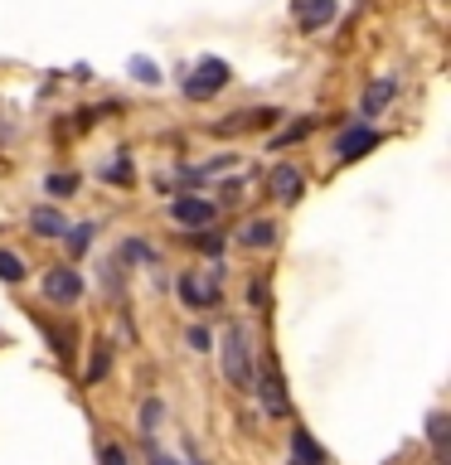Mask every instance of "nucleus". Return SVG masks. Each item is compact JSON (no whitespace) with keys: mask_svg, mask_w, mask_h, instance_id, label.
Here are the masks:
<instances>
[{"mask_svg":"<svg viewBox=\"0 0 451 465\" xmlns=\"http://www.w3.org/2000/svg\"><path fill=\"white\" fill-rule=\"evenodd\" d=\"M224 373L233 388L253 392L257 373H253V334H247V325H228V334H224Z\"/></svg>","mask_w":451,"mask_h":465,"instance_id":"nucleus-1","label":"nucleus"},{"mask_svg":"<svg viewBox=\"0 0 451 465\" xmlns=\"http://www.w3.org/2000/svg\"><path fill=\"white\" fill-rule=\"evenodd\" d=\"M218 291H224V257H218L209 272H199V276H180V301H189L195 311L218 305Z\"/></svg>","mask_w":451,"mask_h":465,"instance_id":"nucleus-2","label":"nucleus"},{"mask_svg":"<svg viewBox=\"0 0 451 465\" xmlns=\"http://www.w3.org/2000/svg\"><path fill=\"white\" fill-rule=\"evenodd\" d=\"M228 78H233V73H228L224 58H199V68L185 78V97L189 102H209L218 87H228Z\"/></svg>","mask_w":451,"mask_h":465,"instance_id":"nucleus-3","label":"nucleus"},{"mask_svg":"<svg viewBox=\"0 0 451 465\" xmlns=\"http://www.w3.org/2000/svg\"><path fill=\"white\" fill-rule=\"evenodd\" d=\"M83 296V276L73 272V267H54V272H44V301H54V305H73Z\"/></svg>","mask_w":451,"mask_h":465,"instance_id":"nucleus-4","label":"nucleus"},{"mask_svg":"<svg viewBox=\"0 0 451 465\" xmlns=\"http://www.w3.org/2000/svg\"><path fill=\"white\" fill-rule=\"evenodd\" d=\"M378 141H384V136H378L374 126H345L340 136H335V160H345V165H349V160L369 155Z\"/></svg>","mask_w":451,"mask_h":465,"instance_id":"nucleus-5","label":"nucleus"},{"mask_svg":"<svg viewBox=\"0 0 451 465\" xmlns=\"http://www.w3.org/2000/svg\"><path fill=\"white\" fill-rule=\"evenodd\" d=\"M276 107H243V112H233L228 122H214V136H243V131H257V126H272L276 122Z\"/></svg>","mask_w":451,"mask_h":465,"instance_id":"nucleus-6","label":"nucleus"},{"mask_svg":"<svg viewBox=\"0 0 451 465\" xmlns=\"http://www.w3.org/2000/svg\"><path fill=\"white\" fill-rule=\"evenodd\" d=\"M170 218L180 228H209L214 223V203L199 199V194H180V199L170 203Z\"/></svg>","mask_w":451,"mask_h":465,"instance_id":"nucleus-7","label":"nucleus"},{"mask_svg":"<svg viewBox=\"0 0 451 465\" xmlns=\"http://www.w3.org/2000/svg\"><path fill=\"white\" fill-rule=\"evenodd\" d=\"M253 392L262 398V407H267V417H286V392H282V373H276V363L267 359V369H262V378H253Z\"/></svg>","mask_w":451,"mask_h":465,"instance_id":"nucleus-8","label":"nucleus"},{"mask_svg":"<svg viewBox=\"0 0 451 465\" xmlns=\"http://www.w3.org/2000/svg\"><path fill=\"white\" fill-rule=\"evenodd\" d=\"M291 15H296V25L306 29V35H316V29H326L335 15H340V0H296Z\"/></svg>","mask_w":451,"mask_h":465,"instance_id":"nucleus-9","label":"nucleus"},{"mask_svg":"<svg viewBox=\"0 0 451 465\" xmlns=\"http://www.w3.org/2000/svg\"><path fill=\"white\" fill-rule=\"evenodd\" d=\"M301 189H306V180H301L296 165H276V170L267 174V194H272L276 203H296Z\"/></svg>","mask_w":451,"mask_h":465,"instance_id":"nucleus-10","label":"nucleus"},{"mask_svg":"<svg viewBox=\"0 0 451 465\" xmlns=\"http://www.w3.org/2000/svg\"><path fill=\"white\" fill-rule=\"evenodd\" d=\"M291 465H326V450H320V441L306 427L291 431Z\"/></svg>","mask_w":451,"mask_h":465,"instance_id":"nucleus-11","label":"nucleus"},{"mask_svg":"<svg viewBox=\"0 0 451 465\" xmlns=\"http://www.w3.org/2000/svg\"><path fill=\"white\" fill-rule=\"evenodd\" d=\"M29 228L39 232V238H64L68 223H64V213L49 209V203H39V209H29Z\"/></svg>","mask_w":451,"mask_h":465,"instance_id":"nucleus-12","label":"nucleus"},{"mask_svg":"<svg viewBox=\"0 0 451 465\" xmlns=\"http://www.w3.org/2000/svg\"><path fill=\"white\" fill-rule=\"evenodd\" d=\"M238 242L253 247V252H257V247H272L276 242V223H272V218H253V223H243Z\"/></svg>","mask_w":451,"mask_h":465,"instance_id":"nucleus-13","label":"nucleus"},{"mask_svg":"<svg viewBox=\"0 0 451 465\" xmlns=\"http://www.w3.org/2000/svg\"><path fill=\"white\" fill-rule=\"evenodd\" d=\"M393 93H398V83H393V78H384V83H369V87H364L359 112H364V116H378V112L388 107V97H393Z\"/></svg>","mask_w":451,"mask_h":465,"instance_id":"nucleus-14","label":"nucleus"},{"mask_svg":"<svg viewBox=\"0 0 451 465\" xmlns=\"http://www.w3.org/2000/svg\"><path fill=\"white\" fill-rule=\"evenodd\" d=\"M446 412H432L427 417V441H432V456H436V465H446Z\"/></svg>","mask_w":451,"mask_h":465,"instance_id":"nucleus-15","label":"nucleus"},{"mask_svg":"<svg viewBox=\"0 0 451 465\" xmlns=\"http://www.w3.org/2000/svg\"><path fill=\"white\" fill-rule=\"evenodd\" d=\"M189 242H195L204 257H214V262L224 257V232H214V228H195V232H189Z\"/></svg>","mask_w":451,"mask_h":465,"instance_id":"nucleus-16","label":"nucleus"},{"mask_svg":"<svg viewBox=\"0 0 451 465\" xmlns=\"http://www.w3.org/2000/svg\"><path fill=\"white\" fill-rule=\"evenodd\" d=\"M107 369H112V349H107V344H93V363H87V383L107 378Z\"/></svg>","mask_w":451,"mask_h":465,"instance_id":"nucleus-17","label":"nucleus"},{"mask_svg":"<svg viewBox=\"0 0 451 465\" xmlns=\"http://www.w3.org/2000/svg\"><path fill=\"white\" fill-rule=\"evenodd\" d=\"M44 189H49V194H54V199H68V194H73V189H78V174H58V170H54V174H49V180H44Z\"/></svg>","mask_w":451,"mask_h":465,"instance_id":"nucleus-18","label":"nucleus"},{"mask_svg":"<svg viewBox=\"0 0 451 465\" xmlns=\"http://www.w3.org/2000/svg\"><path fill=\"white\" fill-rule=\"evenodd\" d=\"M122 262H155V247L141 242V238H126L122 242Z\"/></svg>","mask_w":451,"mask_h":465,"instance_id":"nucleus-19","label":"nucleus"},{"mask_svg":"<svg viewBox=\"0 0 451 465\" xmlns=\"http://www.w3.org/2000/svg\"><path fill=\"white\" fill-rule=\"evenodd\" d=\"M0 282H25V262L0 247Z\"/></svg>","mask_w":451,"mask_h":465,"instance_id":"nucleus-20","label":"nucleus"},{"mask_svg":"<svg viewBox=\"0 0 451 465\" xmlns=\"http://www.w3.org/2000/svg\"><path fill=\"white\" fill-rule=\"evenodd\" d=\"M131 78L145 83V87H155V83H160V68L151 64V58H131Z\"/></svg>","mask_w":451,"mask_h":465,"instance_id":"nucleus-21","label":"nucleus"},{"mask_svg":"<svg viewBox=\"0 0 451 465\" xmlns=\"http://www.w3.org/2000/svg\"><path fill=\"white\" fill-rule=\"evenodd\" d=\"M93 223H78V228H68V252H87L93 247Z\"/></svg>","mask_w":451,"mask_h":465,"instance_id":"nucleus-22","label":"nucleus"},{"mask_svg":"<svg viewBox=\"0 0 451 465\" xmlns=\"http://www.w3.org/2000/svg\"><path fill=\"white\" fill-rule=\"evenodd\" d=\"M102 180H107V184H126V180H131V160H126V155H116L112 165L102 170Z\"/></svg>","mask_w":451,"mask_h":465,"instance_id":"nucleus-23","label":"nucleus"},{"mask_svg":"<svg viewBox=\"0 0 451 465\" xmlns=\"http://www.w3.org/2000/svg\"><path fill=\"white\" fill-rule=\"evenodd\" d=\"M311 126H316V122H296V126H286V131H282V136H276L272 145H291V141H306V136H311Z\"/></svg>","mask_w":451,"mask_h":465,"instance_id":"nucleus-24","label":"nucleus"},{"mask_svg":"<svg viewBox=\"0 0 451 465\" xmlns=\"http://www.w3.org/2000/svg\"><path fill=\"white\" fill-rule=\"evenodd\" d=\"M97 460H102V465H126V450L107 441V446H102V450H97Z\"/></svg>","mask_w":451,"mask_h":465,"instance_id":"nucleus-25","label":"nucleus"},{"mask_svg":"<svg viewBox=\"0 0 451 465\" xmlns=\"http://www.w3.org/2000/svg\"><path fill=\"white\" fill-rule=\"evenodd\" d=\"M155 421H160V402L151 398V402L141 407V431H155Z\"/></svg>","mask_w":451,"mask_h":465,"instance_id":"nucleus-26","label":"nucleus"},{"mask_svg":"<svg viewBox=\"0 0 451 465\" xmlns=\"http://www.w3.org/2000/svg\"><path fill=\"white\" fill-rule=\"evenodd\" d=\"M247 301H253V305H267V282H253V286H247Z\"/></svg>","mask_w":451,"mask_h":465,"instance_id":"nucleus-27","label":"nucleus"},{"mask_svg":"<svg viewBox=\"0 0 451 465\" xmlns=\"http://www.w3.org/2000/svg\"><path fill=\"white\" fill-rule=\"evenodd\" d=\"M218 170H233V155H218V160H209L199 174H218Z\"/></svg>","mask_w":451,"mask_h":465,"instance_id":"nucleus-28","label":"nucleus"},{"mask_svg":"<svg viewBox=\"0 0 451 465\" xmlns=\"http://www.w3.org/2000/svg\"><path fill=\"white\" fill-rule=\"evenodd\" d=\"M189 344H195V349H209L214 340H209V330H199V325H195V330H189Z\"/></svg>","mask_w":451,"mask_h":465,"instance_id":"nucleus-29","label":"nucleus"},{"mask_svg":"<svg viewBox=\"0 0 451 465\" xmlns=\"http://www.w3.org/2000/svg\"><path fill=\"white\" fill-rule=\"evenodd\" d=\"M155 465H175V460H170V456H155Z\"/></svg>","mask_w":451,"mask_h":465,"instance_id":"nucleus-30","label":"nucleus"}]
</instances>
